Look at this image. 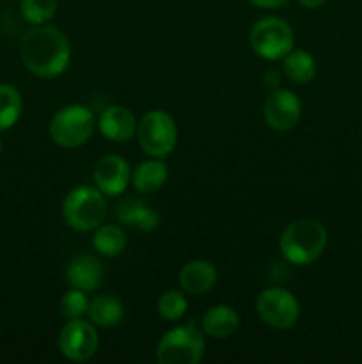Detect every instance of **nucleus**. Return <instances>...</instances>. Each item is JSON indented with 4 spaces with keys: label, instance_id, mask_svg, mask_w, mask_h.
<instances>
[{
    "label": "nucleus",
    "instance_id": "obj_1",
    "mask_svg": "<svg viewBox=\"0 0 362 364\" xmlns=\"http://www.w3.org/2000/svg\"><path fill=\"white\" fill-rule=\"evenodd\" d=\"M20 53L28 71L41 78H53L70 64L71 45L59 28L39 25L25 34Z\"/></svg>",
    "mask_w": 362,
    "mask_h": 364
},
{
    "label": "nucleus",
    "instance_id": "obj_2",
    "mask_svg": "<svg viewBox=\"0 0 362 364\" xmlns=\"http://www.w3.org/2000/svg\"><path fill=\"white\" fill-rule=\"evenodd\" d=\"M327 230L314 219H298L283 231L280 252L293 265H309L323 255L327 247Z\"/></svg>",
    "mask_w": 362,
    "mask_h": 364
},
{
    "label": "nucleus",
    "instance_id": "obj_3",
    "mask_svg": "<svg viewBox=\"0 0 362 364\" xmlns=\"http://www.w3.org/2000/svg\"><path fill=\"white\" fill-rule=\"evenodd\" d=\"M106 201L94 187H77L64 198L62 219L77 231H92L105 220Z\"/></svg>",
    "mask_w": 362,
    "mask_h": 364
},
{
    "label": "nucleus",
    "instance_id": "obj_4",
    "mask_svg": "<svg viewBox=\"0 0 362 364\" xmlns=\"http://www.w3.org/2000/svg\"><path fill=\"white\" fill-rule=\"evenodd\" d=\"M204 348V333L194 323H187L163 334L156 347V359L160 364H197Z\"/></svg>",
    "mask_w": 362,
    "mask_h": 364
},
{
    "label": "nucleus",
    "instance_id": "obj_5",
    "mask_svg": "<svg viewBox=\"0 0 362 364\" xmlns=\"http://www.w3.org/2000/svg\"><path fill=\"white\" fill-rule=\"evenodd\" d=\"M96 128L94 114L84 105L62 107L50 121V137L60 148H78L91 139Z\"/></svg>",
    "mask_w": 362,
    "mask_h": 364
},
{
    "label": "nucleus",
    "instance_id": "obj_6",
    "mask_svg": "<svg viewBox=\"0 0 362 364\" xmlns=\"http://www.w3.org/2000/svg\"><path fill=\"white\" fill-rule=\"evenodd\" d=\"M138 146L155 159L169 156L176 148L177 128L172 117L163 110H151L137 124Z\"/></svg>",
    "mask_w": 362,
    "mask_h": 364
},
{
    "label": "nucleus",
    "instance_id": "obj_7",
    "mask_svg": "<svg viewBox=\"0 0 362 364\" xmlns=\"http://www.w3.org/2000/svg\"><path fill=\"white\" fill-rule=\"evenodd\" d=\"M252 50L266 60L284 59L293 50V31L277 16L261 18L248 36Z\"/></svg>",
    "mask_w": 362,
    "mask_h": 364
},
{
    "label": "nucleus",
    "instance_id": "obj_8",
    "mask_svg": "<svg viewBox=\"0 0 362 364\" xmlns=\"http://www.w3.org/2000/svg\"><path fill=\"white\" fill-rule=\"evenodd\" d=\"M256 311L261 322H265L268 327L290 329L300 316V304L287 290L273 287L259 294L256 301Z\"/></svg>",
    "mask_w": 362,
    "mask_h": 364
},
{
    "label": "nucleus",
    "instance_id": "obj_9",
    "mask_svg": "<svg viewBox=\"0 0 362 364\" xmlns=\"http://www.w3.org/2000/svg\"><path fill=\"white\" fill-rule=\"evenodd\" d=\"M59 350L66 359L75 363L89 361L98 350V333L94 323L84 322L82 318L70 320L59 333Z\"/></svg>",
    "mask_w": 362,
    "mask_h": 364
},
{
    "label": "nucleus",
    "instance_id": "obj_10",
    "mask_svg": "<svg viewBox=\"0 0 362 364\" xmlns=\"http://www.w3.org/2000/svg\"><path fill=\"white\" fill-rule=\"evenodd\" d=\"M263 114L270 128L277 132H286L297 127L300 121L302 103L298 96L287 89H275L266 96Z\"/></svg>",
    "mask_w": 362,
    "mask_h": 364
},
{
    "label": "nucleus",
    "instance_id": "obj_11",
    "mask_svg": "<svg viewBox=\"0 0 362 364\" xmlns=\"http://www.w3.org/2000/svg\"><path fill=\"white\" fill-rule=\"evenodd\" d=\"M92 178H94L96 188L105 196L123 194L131 180L128 162L119 155L103 156L96 164Z\"/></svg>",
    "mask_w": 362,
    "mask_h": 364
},
{
    "label": "nucleus",
    "instance_id": "obj_12",
    "mask_svg": "<svg viewBox=\"0 0 362 364\" xmlns=\"http://www.w3.org/2000/svg\"><path fill=\"white\" fill-rule=\"evenodd\" d=\"M116 219L123 226L141 231H153L160 224L158 212L151 205H148L144 199L135 198V196H128L117 203Z\"/></svg>",
    "mask_w": 362,
    "mask_h": 364
},
{
    "label": "nucleus",
    "instance_id": "obj_13",
    "mask_svg": "<svg viewBox=\"0 0 362 364\" xmlns=\"http://www.w3.org/2000/svg\"><path fill=\"white\" fill-rule=\"evenodd\" d=\"M98 127L103 137L114 142L130 141L137 134V119L126 107L121 105L106 107L99 114Z\"/></svg>",
    "mask_w": 362,
    "mask_h": 364
},
{
    "label": "nucleus",
    "instance_id": "obj_14",
    "mask_svg": "<svg viewBox=\"0 0 362 364\" xmlns=\"http://www.w3.org/2000/svg\"><path fill=\"white\" fill-rule=\"evenodd\" d=\"M66 281L82 291L96 290L103 281L102 262L92 255L75 256L66 267Z\"/></svg>",
    "mask_w": 362,
    "mask_h": 364
},
{
    "label": "nucleus",
    "instance_id": "obj_15",
    "mask_svg": "<svg viewBox=\"0 0 362 364\" xmlns=\"http://www.w3.org/2000/svg\"><path fill=\"white\" fill-rule=\"evenodd\" d=\"M216 283V269L206 259H192L180 270V284L187 294L202 295Z\"/></svg>",
    "mask_w": 362,
    "mask_h": 364
},
{
    "label": "nucleus",
    "instance_id": "obj_16",
    "mask_svg": "<svg viewBox=\"0 0 362 364\" xmlns=\"http://www.w3.org/2000/svg\"><path fill=\"white\" fill-rule=\"evenodd\" d=\"M240 327V316L231 306H213L202 316V333L215 340L233 336Z\"/></svg>",
    "mask_w": 362,
    "mask_h": 364
},
{
    "label": "nucleus",
    "instance_id": "obj_17",
    "mask_svg": "<svg viewBox=\"0 0 362 364\" xmlns=\"http://www.w3.org/2000/svg\"><path fill=\"white\" fill-rule=\"evenodd\" d=\"M87 316L96 327H116L124 316V306L114 295H99L94 301L89 302Z\"/></svg>",
    "mask_w": 362,
    "mask_h": 364
},
{
    "label": "nucleus",
    "instance_id": "obj_18",
    "mask_svg": "<svg viewBox=\"0 0 362 364\" xmlns=\"http://www.w3.org/2000/svg\"><path fill=\"white\" fill-rule=\"evenodd\" d=\"M167 176H169V171H167L165 164L160 162V160H146L133 171L131 183L142 194H151V192L163 187Z\"/></svg>",
    "mask_w": 362,
    "mask_h": 364
},
{
    "label": "nucleus",
    "instance_id": "obj_19",
    "mask_svg": "<svg viewBox=\"0 0 362 364\" xmlns=\"http://www.w3.org/2000/svg\"><path fill=\"white\" fill-rule=\"evenodd\" d=\"M284 73L293 84H309L316 75V63L305 50H291L284 57Z\"/></svg>",
    "mask_w": 362,
    "mask_h": 364
},
{
    "label": "nucleus",
    "instance_id": "obj_20",
    "mask_svg": "<svg viewBox=\"0 0 362 364\" xmlns=\"http://www.w3.org/2000/svg\"><path fill=\"white\" fill-rule=\"evenodd\" d=\"M92 245L99 255L112 258V256L121 255L124 251L126 237H124V231L116 224H105V226L99 224L92 235Z\"/></svg>",
    "mask_w": 362,
    "mask_h": 364
},
{
    "label": "nucleus",
    "instance_id": "obj_21",
    "mask_svg": "<svg viewBox=\"0 0 362 364\" xmlns=\"http://www.w3.org/2000/svg\"><path fill=\"white\" fill-rule=\"evenodd\" d=\"M23 109L21 95L9 84H0V132H6L18 123Z\"/></svg>",
    "mask_w": 362,
    "mask_h": 364
},
{
    "label": "nucleus",
    "instance_id": "obj_22",
    "mask_svg": "<svg viewBox=\"0 0 362 364\" xmlns=\"http://www.w3.org/2000/svg\"><path fill=\"white\" fill-rule=\"evenodd\" d=\"M57 0H21V16L32 25H43L55 14Z\"/></svg>",
    "mask_w": 362,
    "mask_h": 364
},
{
    "label": "nucleus",
    "instance_id": "obj_23",
    "mask_svg": "<svg viewBox=\"0 0 362 364\" xmlns=\"http://www.w3.org/2000/svg\"><path fill=\"white\" fill-rule=\"evenodd\" d=\"M188 302L185 295L177 290H167L158 299V313L163 320L176 322L187 313Z\"/></svg>",
    "mask_w": 362,
    "mask_h": 364
},
{
    "label": "nucleus",
    "instance_id": "obj_24",
    "mask_svg": "<svg viewBox=\"0 0 362 364\" xmlns=\"http://www.w3.org/2000/svg\"><path fill=\"white\" fill-rule=\"evenodd\" d=\"M87 306L89 302L84 291L78 290V288H73V290L66 291L62 295V299H60V315L66 320L82 318L87 313Z\"/></svg>",
    "mask_w": 362,
    "mask_h": 364
},
{
    "label": "nucleus",
    "instance_id": "obj_25",
    "mask_svg": "<svg viewBox=\"0 0 362 364\" xmlns=\"http://www.w3.org/2000/svg\"><path fill=\"white\" fill-rule=\"evenodd\" d=\"M254 6L263 7V9H275V7H280L286 4V0H248Z\"/></svg>",
    "mask_w": 362,
    "mask_h": 364
},
{
    "label": "nucleus",
    "instance_id": "obj_26",
    "mask_svg": "<svg viewBox=\"0 0 362 364\" xmlns=\"http://www.w3.org/2000/svg\"><path fill=\"white\" fill-rule=\"evenodd\" d=\"M298 2H300L304 7H309V9H316V7L323 6L327 0H298Z\"/></svg>",
    "mask_w": 362,
    "mask_h": 364
},
{
    "label": "nucleus",
    "instance_id": "obj_27",
    "mask_svg": "<svg viewBox=\"0 0 362 364\" xmlns=\"http://www.w3.org/2000/svg\"><path fill=\"white\" fill-rule=\"evenodd\" d=\"M0 153H2V141H0Z\"/></svg>",
    "mask_w": 362,
    "mask_h": 364
}]
</instances>
